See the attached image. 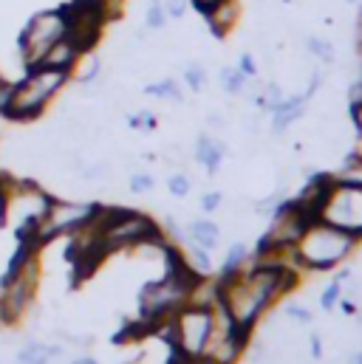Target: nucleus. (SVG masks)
<instances>
[{"label": "nucleus", "instance_id": "1", "mask_svg": "<svg viewBox=\"0 0 362 364\" xmlns=\"http://www.w3.org/2000/svg\"><path fill=\"white\" fill-rule=\"evenodd\" d=\"M215 282H218V305L232 316V322L241 331L249 333L272 302L289 294L300 282V277L297 269L289 266L277 252L267 260L252 257L247 269Z\"/></svg>", "mask_w": 362, "mask_h": 364}, {"label": "nucleus", "instance_id": "2", "mask_svg": "<svg viewBox=\"0 0 362 364\" xmlns=\"http://www.w3.org/2000/svg\"><path fill=\"white\" fill-rule=\"evenodd\" d=\"M357 243H360L357 237H351V235H346V232H340L323 220H309L291 246V257H294L297 269L331 272L351 257Z\"/></svg>", "mask_w": 362, "mask_h": 364}, {"label": "nucleus", "instance_id": "3", "mask_svg": "<svg viewBox=\"0 0 362 364\" xmlns=\"http://www.w3.org/2000/svg\"><path fill=\"white\" fill-rule=\"evenodd\" d=\"M99 226V249L119 252V249H133V246H148V243H165V232L156 226L153 218L130 209H99L96 215Z\"/></svg>", "mask_w": 362, "mask_h": 364}, {"label": "nucleus", "instance_id": "4", "mask_svg": "<svg viewBox=\"0 0 362 364\" xmlns=\"http://www.w3.org/2000/svg\"><path fill=\"white\" fill-rule=\"evenodd\" d=\"M71 80L68 71H57V68H48V65H34L26 71V77L20 82H14V91H11V102L6 107L3 116L9 119H34L46 110V105L63 91V85Z\"/></svg>", "mask_w": 362, "mask_h": 364}, {"label": "nucleus", "instance_id": "5", "mask_svg": "<svg viewBox=\"0 0 362 364\" xmlns=\"http://www.w3.org/2000/svg\"><path fill=\"white\" fill-rule=\"evenodd\" d=\"M66 28H68V23H66L63 6L34 14V17L26 23V28L20 31V37H17V51H20L23 68L29 71V68L40 65V60L46 57V51H48L57 40L66 37Z\"/></svg>", "mask_w": 362, "mask_h": 364}, {"label": "nucleus", "instance_id": "6", "mask_svg": "<svg viewBox=\"0 0 362 364\" xmlns=\"http://www.w3.org/2000/svg\"><path fill=\"white\" fill-rule=\"evenodd\" d=\"M212 311L215 305H192L184 302L179 311H173L165 322L170 325V342L184 356H201L212 331Z\"/></svg>", "mask_w": 362, "mask_h": 364}, {"label": "nucleus", "instance_id": "7", "mask_svg": "<svg viewBox=\"0 0 362 364\" xmlns=\"http://www.w3.org/2000/svg\"><path fill=\"white\" fill-rule=\"evenodd\" d=\"M317 220L362 240V186L331 181L317 206Z\"/></svg>", "mask_w": 362, "mask_h": 364}, {"label": "nucleus", "instance_id": "8", "mask_svg": "<svg viewBox=\"0 0 362 364\" xmlns=\"http://www.w3.org/2000/svg\"><path fill=\"white\" fill-rule=\"evenodd\" d=\"M99 212V203H71V200H54L46 206L40 223H37V240L40 246L54 240L57 235H74L77 229H83L86 223L93 220V215Z\"/></svg>", "mask_w": 362, "mask_h": 364}, {"label": "nucleus", "instance_id": "9", "mask_svg": "<svg viewBox=\"0 0 362 364\" xmlns=\"http://www.w3.org/2000/svg\"><path fill=\"white\" fill-rule=\"evenodd\" d=\"M0 288H3V294H0V316L6 322L20 319V314L29 308V302L34 296V288H37V260H31L11 282H6Z\"/></svg>", "mask_w": 362, "mask_h": 364}, {"label": "nucleus", "instance_id": "10", "mask_svg": "<svg viewBox=\"0 0 362 364\" xmlns=\"http://www.w3.org/2000/svg\"><path fill=\"white\" fill-rule=\"evenodd\" d=\"M204 20L215 37H227L241 20V0H218L204 11Z\"/></svg>", "mask_w": 362, "mask_h": 364}, {"label": "nucleus", "instance_id": "11", "mask_svg": "<svg viewBox=\"0 0 362 364\" xmlns=\"http://www.w3.org/2000/svg\"><path fill=\"white\" fill-rule=\"evenodd\" d=\"M306 102L309 96L306 93H297V96H286L274 110H272V133L280 136L289 130V124H294L303 113H306Z\"/></svg>", "mask_w": 362, "mask_h": 364}, {"label": "nucleus", "instance_id": "12", "mask_svg": "<svg viewBox=\"0 0 362 364\" xmlns=\"http://www.w3.org/2000/svg\"><path fill=\"white\" fill-rule=\"evenodd\" d=\"M80 60H83V54L77 51V46H74L68 37H63V40H57V43L46 51V57L40 60V65H48V68L74 74V68L80 65Z\"/></svg>", "mask_w": 362, "mask_h": 364}, {"label": "nucleus", "instance_id": "13", "mask_svg": "<svg viewBox=\"0 0 362 364\" xmlns=\"http://www.w3.org/2000/svg\"><path fill=\"white\" fill-rule=\"evenodd\" d=\"M224 159H227L224 141H218V139H212V136H207V133H201V136L195 139V161H198L210 176H215V173L221 170Z\"/></svg>", "mask_w": 362, "mask_h": 364}, {"label": "nucleus", "instance_id": "14", "mask_svg": "<svg viewBox=\"0 0 362 364\" xmlns=\"http://www.w3.org/2000/svg\"><path fill=\"white\" fill-rule=\"evenodd\" d=\"M221 240V229L212 223V220H192L190 229H187V243H195L207 252H212Z\"/></svg>", "mask_w": 362, "mask_h": 364}, {"label": "nucleus", "instance_id": "15", "mask_svg": "<svg viewBox=\"0 0 362 364\" xmlns=\"http://www.w3.org/2000/svg\"><path fill=\"white\" fill-rule=\"evenodd\" d=\"M249 260H252L249 246H247V243H232L229 252H227V257H224V266H221V277H218V279H227V277L238 274L241 269H247Z\"/></svg>", "mask_w": 362, "mask_h": 364}, {"label": "nucleus", "instance_id": "16", "mask_svg": "<svg viewBox=\"0 0 362 364\" xmlns=\"http://www.w3.org/2000/svg\"><path fill=\"white\" fill-rule=\"evenodd\" d=\"M63 350L57 345H43V342H31L17 353L20 364H48L51 359H57Z\"/></svg>", "mask_w": 362, "mask_h": 364}, {"label": "nucleus", "instance_id": "17", "mask_svg": "<svg viewBox=\"0 0 362 364\" xmlns=\"http://www.w3.org/2000/svg\"><path fill=\"white\" fill-rule=\"evenodd\" d=\"M184 260H187L190 272L198 274V277H210V274H212V257H210V252L201 249V246H195V243H187Z\"/></svg>", "mask_w": 362, "mask_h": 364}, {"label": "nucleus", "instance_id": "18", "mask_svg": "<svg viewBox=\"0 0 362 364\" xmlns=\"http://www.w3.org/2000/svg\"><path fill=\"white\" fill-rule=\"evenodd\" d=\"M337 183H348V186H362V156L360 153H351L346 159V164L331 176Z\"/></svg>", "mask_w": 362, "mask_h": 364}, {"label": "nucleus", "instance_id": "19", "mask_svg": "<svg viewBox=\"0 0 362 364\" xmlns=\"http://www.w3.org/2000/svg\"><path fill=\"white\" fill-rule=\"evenodd\" d=\"M218 80H221V88L224 93H229V96H238V93L247 91V85H249V80L238 71V68H229V65H224L221 71H218Z\"/></svg>", "mask_w": 362, "mask_h": 364}, {"label": "nucleus", "instance_id": "20", "mask_svg": "<svg viewBox=\"0 0 362 364\" xmlns=\"http://www.w3.org/2000/svg\"><path fill=\"white\" fill-rule=\"evenodd\" d=\"M148 96H156V99H170V102H184V91H181V82L176 80H159V82H150L145 88Z\"/></svg>", "mask_w": 362, "mask_h": 364}, {"label": "nucleus", "instance_id": "21", "mask_svg": "<svg viewBox=\"0 0 362 364\" xmlns=\"http://www.w3.org/2000/svg\"><path fill=\"white\" fill-rule=\"evenodd\" d=\"M306 48H309V54L317 57L320 63H334V57H337V48H334L329 40H323V37H309V40H306Z\"/></svg>", "mask_w": 362, "mask_h": 364}, {"label": "nucleus", "instance_id": "22", "mask_svg": "<svg viewBox=\"0 0 362 364\" xmlns=\"http://www.w3.org/2000/svg\"><path fill=\"white\" fill-rule=\"evenodd\" d=\"M348 279V272H343L326 291H323V296H320V308L323 311H334L337 308V302H340V296H343V282Z\"/></svg>", "mask_w": 362, "mask_h": 364}, {"label": "nucleus", "instance_id": "23", "mask_svg": "<svg viewBox=\"0 0 362 364\" xmlns=\"http://www.w3.org/2000/svg\"><path fill=\"white\" fill-rule=\"evenodd\" d=\"M184 85L195 93L204 91V85H207V68H204L201 63H190V65L184 68Z\"/></svg>", "mask_w": 362, "mask_h": 364}, {"label": "nucleus", "instance_id": "24", "mask_svg": "<svg viewBox=\"0 0 362 364\" xmlns=\"http://www.w3.org/2000/svg\"><path fill=\"white\" fill-rule=\"evenodd\" d=\"M167 11H165V3L162 0H150V9H148V14H145V26L148 28H153V31H162L165 26H167Z\"/></svg>", "mask_w": 362, "mask_h": 364}, {"label": "nucleus", "instance_id": "25", "mask_svg": "<svg viewBox=\"0 0 362 364\" xmlns=\"http://www.w3.org/2000/svg\"><path fill=\"white\" fill-rule=\"evenodd\" d=\"M167 189H170V195H173V198H187V195H190V189H192V181H190L184 173H176V176H170Z\"/></svg>", "mask_w": 362, "mask_h": 364}, {"label": "nucleus", "instance_id": "26", "mask_svg": "<svg viewBox=\"0 0 362 364\" xmlns=\"http://www.w3.org/2000/svg\"><path fill=\"white\" fill-rule=\"evenodd\" d=\"M128 124H130L133 130H153V127H156V116L148 113V110H139V113L128 116Z\"/></svg>", "mask_w": 362, "mask_h": 364}, {"label": "nucleus", "instance_id": "27", "mask_svg": "<svg viewBox=\"0 0 362 364\" xmlns=\"http://www.w3.org/2000/svg\"><path fill=\"white\" fill-rule=\"evenodd\" d=\"M238 71H241L247 80H255V77H258V63H255V54L244 51V54L238 57Z\"/></svg>", "mask_w": 362, "mask_h": 364}, {"label": "nucleus", "instance_id": "28", "mask_svg": "<svg viewBox=\"0 0 362 364\" xmlns=\"http://www.w3.org/2000/svg\"><path fill=\"white\" fill-rule=\"evenodd\" d=\"M153 176H148V173H133L130 176V192H136V195H145V192H150L153 189Z\"/></svg>", "mask_w": 362, "mask_h": 364}, {"label": "nucleus", "instance_id": "29", "mask_svg": "<svg viewBox=\"0 0 362 364\" xmlns=\"http://www.w3.org/2000/svg\"><path fill=\"white\" fill-rule=\"evenodd\" d=\"M286 316L294 319V322H300V325H309V322H311V311H309L306 305H297V302L286 305Z\"/></svg>", "mask_w": 362, "mask_h": 364}, {"label": "nucleus", "instance_id": "30", "mask_svg": "<svg viewBox=\"0 0 362 364\" xmlns=\"http://www.w3.org/2000/svg\"><path fill=\"white\" fill-rule=\"evenodd\" d=\"M187 6H190V0H165V11L170 20H181L187 14Z\"/></svg>", "mask_w": 362, "mask_h": 364}, {"label": "nucleus", "instance_id": "31", "mask_svg": "<svg viewBox=\"0 0 362 364\" xmlns=\"http://www.w3.org/2000/svg\"><path fill=\"white\" fill-rule=\"evenodd\" d=\"M221 203H224V195L221 192H204L201 195V209L204 212H215Z\"/></svg>", "mask_w": 362, "mask_h": 364}, {"label": "nucleus", "instance_id": "32", "mask_svg": "<svg viewBox=\"0 0 362 364\" xmlns=\"http://www.w3.org/2000/svg\"><path fill=\"white\" fill-rule=\"evenodd\" d=\"M11 91H14V82H9V80L0 77V113H6V107L11 102Z\"/></svg>", "mask_w": 362, "mask_h": 364}, {"label": "nucleus", "instance_id": "33", "mask_svg": "<svg viewBox=\"0 0 362 364\" xmlns=\"http://www.w3.org/2000/svg\"><path fill=\"white\" fill-rule=\"evenodd\" d=\"M351 122H354L357 133L362 136V102H351Z\"/></svg>", "mask_w": 362, "mask_h": 364}, {"label": "nucleus", "instance_id": "34", "mask_svg": "<svg viewBox=\"0 0 362 364\" xmlns=\"http://www.w3.org/2000/svg\"><path fill=\"white\" fill-rule=\"evenodd\" d=\"M311 356H314L317 362L323 359V339H320V333H314V336H311Z\"/></svg>", "mask_w": 362, "mask_h": 364}, {"label": "nucleus", "instance_id": "35", "mask_svg": "<svg viewBox=\"0 0 362 364\" xmlns=\"http://www.w3.org/2000/svg\"><path fill=\"white\" fill-rule=\"evenodd\" d=\"M190 3H192V6H195V9L201 11V14H204V11H207V9L212 6V3H218V0H190Z\"/></svg>", "mask_w": 362, "mask_h": 364}, {"label": "nucleus", "instance_id": "36", "mask_svg": "<svg viewBox=\"0 0 362 364\" xmlns=\"http://www.w3.org/2000/svg\"><path fill=\"white\" fill-rule=\"evenodd\" d=\"M357 46L362 51V9H360V20H357Z\"/></svg>", "mask_w": 362, "mask_h": 364}, {"label": "nucleus", "instance_id": "37", "mask_svg": "<svg viewBox=\"0 0 362 364\" xmlns=\"http://www.w3.org/2000/svg\"><path fill=\"white\" fill-rule=\"evenodd\" d=\"M71 364H99V362H93V359H88V356H86V359H77V362H71Z\"/></svg>", "mask_w": 362, "mask_h": 364}, {"label": "nucleus", "instance_id": "38", "mask_svg": "<svg viewBox=\"0 0 362 364\" xmlns=\"http://www.w3.org/2000/svg\"><path fill=\"white\" fill-rule=\"evenodd\" d=\"M351 364H362V353H354V356H351Z\"/></svg>", "mask_w": 362, "mask_h": 364}, {"label": "nucleus", "instance_id": "39", "mask_svg": "<svg viewBox=\"0 0 362 364\" xmlns=\"http://www.w3.org/2000/svg\"><path fill=\"white\" fill-rule=\"evenodd\" d=\"M348 3H357V0H348Z\"/></svg>", "mask_w": 362, "mask_h": 364}]
</instances>
